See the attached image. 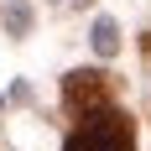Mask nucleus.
Listing matches in <instances>:
<instances>
[{
  "instance_id": "obj_2",
  "label": "nucleus",
  "mask_w": 151,
  "mask_h": 151,
  "mask_svg": "<svg viewBox=\"0 0 151 151\" xmlns=\"http://www.w3.org/2000/svg\"><path fill=\"white\" fill-rule=\"evenodd\" d=\"M63 99H68V109H83V115L109 109V99H115V78L99 73V68H78V73L63 78Z\"/></svg>"
},
{
  "instance_id": "obj_1",
  "label": "nucleus",
  "mask_w": 151,
  "mask_h": 151,
  "mask_svg": "<svg viewBox=\"0 0 151 151\" xmlns=\"http://www.w3.org/2000/svg\"><path fill=\"white\" fill-rule=\"evenodd\" d=\"M63 151H136V120L125 109H94L78 120V130L63 141Z\"/></svg>"
},
{
  "instance_id": "obj_4",
  "label": "nucleus",
  "mask_w": 151,
  "mask_h": 151,
  "mask_svg": "<svg viewBox=\"0 0 151 151\" xmlns=\"http://www.w3.org/2000/svg\"><path fill=\"white\" fill-rule=\"evenodd\" d=\"M26 21H31V16H26V5H16V11H11V31H16V37L26 31Z\"/></svg>"
},
{
  "instance_id": "obj_3",
  "label": "nucleus",
  "mask_w": 151,
  "mask_h": 151,
  "mask_svg": "<svg viewBox=\"0 0 151 151\" xmlns=\"http://www.w3.org/2000/svg\"><path fill=\"white\" fill-rule=\"evenodd\" d=\"M94 52H99V58H115V52H120V31H115V21H104V16L94 21Z\"/></svg>"
}]
</instances>
